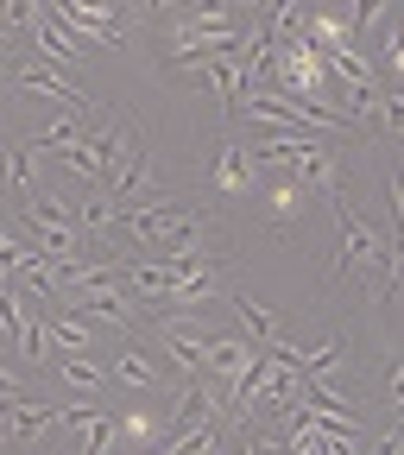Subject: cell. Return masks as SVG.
<instances>
[{
    "label": "cell",
    "mask_w": 404,
    "mask_h": 455,
    "mask_svg": "<svg viewBox=\"0 0 404 455\" xmlns=\"http://www.w3.org/2000/svg\"><path fill=\"white\" fill-rule=\"evenodd\" d=\"M234 316H241V329H247V341H259V348H265V341H278L284 329H278V316L259 304V298H234Z\"/></svg>",
    "instance_id": "obj_12"
},
{
    "label": "cell",
    "mask_w": 404,
    "mask_h": 455,
    "mask_svg": "<svg viewBox=\"0 0 404 455\" xmlns=\"http://www.w3.org/2000/svg\"><path fill=\"white\" fill-rule=\"evenodd\" d=\"M26 38H32V57H38V64H57V70L83 64V38H76L70 26H57V20H38Z\"/></svg>",
    "instance_id": "obj_6"
},
{
    "label": "cell",
    "mask_w": 404,
    "mask_h": 455,
    "mask_svg": "<svg viewBox=\"0 0 404 455\" xmlns=\"http://www.w3.org/2000/svg\"><path fill=\"white\" fill-rule=\"evenodd\" d=\"M20 221H26V241L44 253V259H70V253H83V228H76V215H64V203L57 196H26L20 203Z\"/></svg>",
    "instance_id": "obj_1"
},
{
    "label": "cell",
    "mask_w": 404,
    "mask_h": 455,
    "mask_svg": "<svg viewBox=\"0 0 404 455\" xmlns=\"http://www.w3.org/2000/svg\"><path fill=\"white\" fill-rule=\"evenodd\" d=\"M253 178H265V171H253L247 146H234V140H227V146L215 152V164H209V190H215V196H247Z\"/></svg>",
    "instance_id": "obj_5"
},
{
    "label": "cell",
    "mask_w": 404,
    "mask_h": 455,
    "mask_svg": "<svg viewBox=\"0 0 404 455\" xmlns=\"http://www.w3.org/2000/svg\"><path fill=\"white\" fill-rule=\"evenodd\" d=\"M89 7H107V13H114V0H89Z\"/></svg>",
    "instance_id": "obj_20"
},
{
    "label": "cell",
    "mask_w": 404,
    "mask_h": 455,
    "mask_svg": "<svg viewBox=\"0 0 404 455\" xmlns=\"http://www.w3.org/2000/svg\"><path fill=\"white\" fill-rule=\"evenodd\" d=\"M114 221H121V203H114V196L95 184V190L83 196V209H76V228H83V235H107Z\"/></svg>",
    "instance_id": "obj_11"
},
{
    "label": "cell",
    "mask_w": 404,
    "mask_h": 455,
    "mask_svg": "<svg viewBox=\"0 0 404 455\" xmlns=\"http://www.w3.org/2000/svg\"><path fill=\"white\" fill-rule=\"evenodd\" d=\"M0 171H7V190H13V203L38 196V164H32V146H26V140L0 146Z\"/></svg>",
    "instance_id": "obj_9"
},
{
    "label": "cell",
    "mask_w": 404,
    "mask_h": 455,
    "mask_svg": "<svg viewBox=\"0 0 404 455\" xmlns=\"http://www.w3.org/2000/svg\"><path fill=\"white\" fill-rule=\"evenodd\" d=\"M385 13H392V0H354L348 32H354V38H360V32H379V26H385Z\"/></svg>",
    "instance_id": "obj_16"
},
{
    "label": "cell",
    "mask_w": 404,
    "mask_h": 455,
    "mask_svg": "<svg viewBox=\"0 0 404 455\" xmlns=\"http://www.w3.org/2000/svg\"><path fill=\"white\" fill-rule=\"evenodd\" d=\"M392 411H398V424H404V361H398V373H392Z\"/></svg>",
    "instance_id": "obj_19"
},
{
    "label": "cell",
    "mask_w": 404,
    "mask_h": 455,
    "mask_svg": "<svg viewBox=\"0 0 404 455\" xmlns=\"http://www.w3.org/2000/svg\"><path fill=\"white\" fill-rule=\"evenodd\" d=\"M0 20H7L13 32H32L44 20V7H38V0H7V13H0Z\"/></svg>",
    "instance_id": "obj_17"
},
{
    "label": "cell",
    "mask_w": 404,
    "mask_h": 455,
    "mask_svg": "<svg viewBox=\"0 0 404 455\" xmlns=\"http://www.w3.org/2000/svg\"><path fill=\"white\" fill-rule=\"evenodd\" d=\"M95 158H101V190H114V184H121V171L139 158V140H133V127H107V133L95 140Z\"/></svg>",
    "instance_id": "obj_7"
},
{
    "label": "cell",
    "mask_w": 404,
    "mask_h": 455,
    "mask_svg": "<svg viewBox=\"0 0 404 455\" xmlns=\"http://www.w3.org/2000/svg\"><path fill=\"white\" fill-rule=\"evenodd\" d=\"M304 196H310V190H304V184H291V178L278 171V184L265 190V209H272V221H278V228H284V221H297V215H304Z\"/></svg>",
    "instance_id": "obj_13"
},
{
    "label": "cell",
    "mask_w": 404,
    "mask_h": 455,
    "mask_svg": "<svg viewBox=\"0 0 404 455\" xmlns=\"http://www.w3.org/2000/svg\"><path fill=\"white\" fill-rule=\"evenodd\" d=\"M322 64H329V76H335L341 89H348V101L367 95V89H379V70L367 64V51H354V44H348V51H329Z\"/></svg>",
    "instance_id": "obj_8"
},
{
    "label": "cell",
    "mask_w": 404,
    "mask_h": 455,
    "mask_svg": "<svg viewBox=\"0 0 404 455\" xmlns=\"http://www.w3.org/2000/svg\"><path fill=\"white\" fill-rule=\"evenodd\" d=\"M76 140H89V133L76 127V114H57V121L32 127V140H26V146H44V152H64V146H76Z\"/></svg>",
    "instance_id": "obj_15"
},
{
    "label": "cell",
    "mask_w": 404,
    "mask_h": 455,
    "mask_svg": "<svg viewBox=\"0 0 404 455\" xmlns=\"http://www.w3.org/2000/svg\"><path fill=\"white\" fill-rule=\"evenodd\" d=\"M13 89H26V95H44V101H64L70 114H83L89 108V95L57 70V64H26V70H13Z\"/></svg>",
    "instance_id": "obj_4"
},
{
    "label": "cell",
    "mask_w": 404,
    "mask_h": 455,
    "mask_svg": "<svg viewBox=\"0 0 404 455\" xmlns=\"http://www.w3.org/2000/svg\"><path fill=\"white\" fill-rule=\"evenodd\" d=\"M329 203H335V221H341V253H335V278L348 272V266H385V235H379V228H373L367 215H354L341 190H335Z\"/></svg>",
    "instance_id": "obj_2"
},
{
    "label": "cell",
    "mask_w": 404,
    "mask_h": 455,
    "mask_svg": "<svg viewBox=\"0 0 404 455\" xmlns=\"http://www.w3.org/2000/svg\"><path fill=\"white\" fill-rule=\"evenodd\" d=\"M51 367L64 373V386H76V392H101L107 386V373L95 361H83V355H51Z\"/></svg>",
    "instance_id": "obj_14"
},
{
    "label": "cell",
    "mask_w": 404,
    "mask_h": 455,
    "mask_svg": "<svg viewBox=\"0 0 404 455\" xmlns=\"http://www.w3.org/2000/svg\"><path fill=\"white\" fill-rule=\"evenodd\" d=\"M114 379H121V386H139V392H158V386H164V367H158L146 348H127L121 361H114Z\"/></svg>",
    "instance_id": "obj_10"
},
{
    "label": "cell",
    "mask_w": 404,
    "mask_h": 455,
    "mask_svg": "<svg viewBox=\"0 0 404 455\" xmlns=\"http://www.w3.org/2000/svg\"><path fill=\"white\" fill-rule=\"evenodd\" d=\"M385 70H392V83L404 89V26L385 32Z\"/></svg>",
    "instance_id": "obj_18"
},
{
    "label": "cell",
    "mask_w": 404,
    "mask_h": 455,
    "mask_svg": "<svg viewBox=\"0 0 404 455\" xmlns=\"http://www.w3.org/2000/svg\"><path fill=\"white\" fill-rule=\"evenodd\" d=\"M51 20L70 26L83 44H101V51H121L127 44V32L114 26V13L107 7H89V0H51Z\"/></svg>",
    "instance_id": "obj_3"
}]
</instances>
